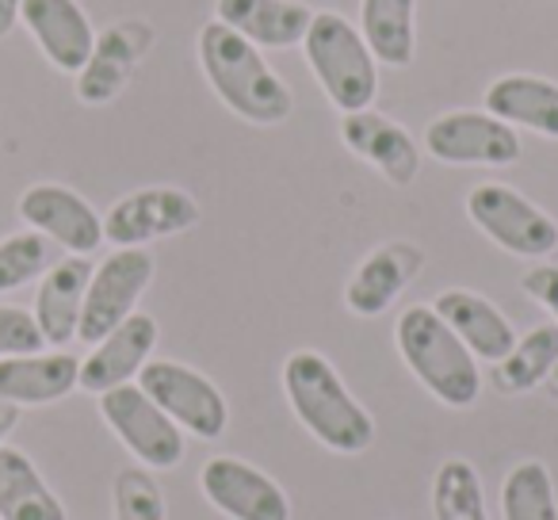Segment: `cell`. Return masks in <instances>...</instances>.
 I'll use <instances>...</instances> for the list:
<instances>
[{"label": "cell", "instance_id": "19", "mask_svg": "<svg viewBox=\"0 0 558 520\" xmlns=\"http://www.w3.org/2000/svg\"><path fill=\"white\" fill-rule=\"evenodd\" d=\"M93 261L88 256H62L43 273V283L35 291V326H39L43 341L62 349L77 337L81 326V306H85V291L93 280Z\"/></svg>", "mask_w": 558, "mask_h": 520}, {"label": "cell", "instance_id": "18", "mask_svg": "<svg viewBox=\"0 0 558 520\" xmlns=\"http://www.w3.org/2000/svg\"><path fill=\"white\" fill-rule=\"evenodd\" d=\"M215 20L260 50L303 47L314 9L303 0H215Z\"/></svg>", "mask_w": 558, "mask_h": 520}, {"label": "cell", "instance_id": "11", "mask_svg": "<svg viewBox=\"0 0 558 520\" xmlns=\"http://www.w3.org/2000/svg\"><path fill=\"white\" fill-rule=\"evenodd\" d=\"M199 489L230 520H291L283 486L245 459L210 456L199 471Z\"/></svg>", "mask_w": 558, "mask_h": 520}, {"label": "cell", "instance_id": "1", "mask_svg": "<svg viewBox=\"0 0 558 520\" xmlns=\"http://www.w3.org/2000/svg\"><path fill=\"white\" fill-rule=\"evenodd\" d=\"M199 70L210 93L226 104L238 119L253 126H276L295 111L291 88L283 85L260 47L241 39L226 24L210 20L199 32Z\"/></svg>", "mask_w": 558, "mask_h": 520}, {"label": "cell", "instance_id": "5", "mask_svg": "<svg viewBox=\"0 0 558 520\" xmlns=\"http://www.w3.org/2000/svg\"><path fill=\"white\" fill-rule=\"evenodd\" d=\"M466 215L505 253L524 256V261H543L558 249V222L543 207H535L527 195H520L509 184L471 188L466 195Z\"/></svg>", "mask_w": 558, "mask_h": 520}, {"label": "cell", "instance_id": "15", "mask_svg": "<svg viewBox=\"0 0 558 520\" xmlns=\"http://www.w3.org/2000/svg\"><path fill=\"white\" fill-rule=\"evenodd\" d=\"M341 142L367 161L372 169H379L395 188H410L421 172V146L413 142V134L402 123H395L390 116L364 108L341 116Z\"/></svg>", "mask_w": 558, "mask_h": 520}, {"label": "cell", "instance_id": "14", "mask_svg": "<svg viewBox=\"0 0 558 520\" xmlns=\"http://www.w3.org/2000/svg\"><path fill=\"white\" fill-rule=\"evenodd\" d=\"M157 344V322L149 314L134 311L126 322H119L104 341L93 344L85 360H81V375L77 387L88 390V395L100 398L104 390H116L123 383H134L138 372L149 364Z\"/></svg>", "mask_w": 558, "mask_h": 520}, {"label": "cell", "instance_id": "6", "mask_svg": "<svg viewBox=\"0 0 558 520\" xmlns=\"http://www.w3.org/2000/svg\"><path fill=\"white\" fill-rule=\"evenodd\" d=\"M100 418L111 433L123 440V448L149 471H169L184 459V428L138 387L123 383L100 395Z\"/></svg>", "mask_w": 558, "mask_h": 520}, {"label": "cell", "instance_id": "20", "mask_svg": "<svg viewBox=\"0 0 558 520\" xmlns=\"http://www.w3.org/2000/svg\"><path fill=\"white\" fill-rule=\"evenodd\" d=\"M433 311L444 318V326L459 337V341L471 349L474 360H486V364H497L505 360V352L517 344V329L512 322L489 303L486 295L466 288H448L436 295Z\"/></svg>", "mask_w": 558, "mask_h": 520}, {"label": "cell", "instance_id": "9", "mask_svg": "<svg viewBox=\"0 0 558 520\" xmlns=\"http://www.w3.org/2000/svg\"><path fill=\"white\" fill-rule=\"evenodd\" d=\"M425 149L444 165H482V169H505V165H517L524 154L517 126L501 123L489 111L471 108L436 116L425 126Z\"/></svg>", "mask_w": 558, "mask_h": 520}, {"label": "cell", "instance_id": "34", "mask_svg": "<svg viewBox=\"0 0 558 520\" xmlns=\"http://www.w3.org/2000/svg\"><path fill=\"white\" fill-rule=\"evenodd\" d=\"M547 390H550V395L558 398V364L550 367V375H547Z\"/></svg>", "mask_w": 558, "mask_h": 520}, {"label": "cell", "instance_id": "10", "mask_svg": "<svg viewBox=\"0 0 558 520\" xmlns=\"http://www.w3.org/2000/svg\"><path fill=\"white\" fill-rule=\"evenodd\" d=\"M199 222V203L184 188L154 184L123 195L104 215V241L116 249H142L149 241L177 238Z\"/></svg>", "mask_w": 558, "mask_h": 520}, {"label": "cell", "instance_id": "27", "mask_svg": "<svg viewBox=\"0 0 558 520\" xmlns=\"http://www.w3.org/2000/svg\"><path fill=\"white\" fill-rule=\"evenodd\" d=\"M433 517L436 520H489L482 479L466 459L440 463L433 479Z\"/></svg>", "mask_w": 558, "mask_h": 520}, {"label": "cell", "instance_id": "7", "mask_svg": "<svg viewBox=\"0 0 558 520\" xmlns=\"http://www.w3.org/2000/svg\"><path fill=\"white\" fill-rule=\"evenodd\" d=\"M154 253L149 249H116L93 268V280L85 291V306H81V326L77 341L96 344L134 314L138 299L146 295L149 280H154Z\"/></svg>", "mask_w": 558, "mask_h": 520}, {"label": "cell", "instance_id": "22", "mask_svg": "<svg viewBox=\"0 0 558 520\" xmlns=\"http://www.w3.org/2000/svg\"><path fill=\"white\" fill-rule=\"evenodd\" d=\"M486 111L509 126L539 134V138L558 142V85L532 73H505L489 81L486 88Z\"/></svg>", "mask_w": 558, "mask_h": 520}, {"label": "cell", "instance_id": "30", "mask_svg": "<svg viewBox=\"0 0 558 520\" xmlns=\"http://www.w3.org/2000/svg\"><path fill=\"white\" fill-rule=\"evenodd\" d=\"M43 334L35 318L24 306L0 303V360L4 356H24V352H43Z\"/></svg>", "mask_w": 558, "mask_h": 520}, {"label": "cell", "instance_id": "16", "mask_svg": "<svg viewBox=\"0 0 558 520\" xmlns=\"http://www.w3.org/2000/svg\"><path fill=\"white\" fill-rule=\"evenodd\" d=\"M149 43H154V32L138 20H123V24H111L104 35H96L93 55L77 73V100L88 108L116 100L126 88V81L134 77V65L149 50Z\"/></svg>", "mask_w": 558, "mask_h": 520}, {"label": "cell", "instance_id": "3", "mask_svg": "<svg viewBox=\"0 0 558 520\" xmlns=\"http://www.w3.org/2000/svg\"><path fill=\"white\" fill-rule=\"evenodd\" d=\"M398 356L405 360L417 383L451 410H466L482 395L478 360L471 356L463 341L444 326V318L425 303H413L398 314L395 326Z\"/></svg>", "mask_w": 558, "mask_h": 520}, {"label": "cell", "instance_id": "23", "mask_svg": "<svg viewBox=\"0 0 558 520\" xmlns=\"http://www.w3.org/2000/svg\"><path fill=\"white\" fill-rule=\"evenodd\" d=\"M360 35L379 65L405 70L417 58V0H360Z\"/></svg>", "mask_w": 558, "mask_h": 520}, {"label": "cell", "instance_id": "24", "mask_svg": "<svg viewBox=\"0 0 558 520\" xmlns=\"http://www.w3.org/2000/svg\"><path fill=\"white\" fill-rule=\"evenodd\" d=\"M0 520H65V505L20 448H0Z\"/></svg>", "mask_w": 558, "mask_h": 520}, {"label": "cell", "instance_id": "12", "mask_svg": "<svg viewBox=\"0 0 558 520\" xmlns=\"http://www.w3.org/2000/svg\"><path fill=\"white\" fill-rule=\"evenodd\" d=\"M20 218L27 230L43 233L73 256H93L104 245V218L96 207L65 184H35L20 195Z\"/></svg>", "mask_w": 558, "mask_h": 520}, {"label": "cell", "instance_id": "13", "mask_svg": "<svg viewBox=\"0 0 558 520\" xmlns=\"http://www.w3.org/2000/svg\"><path fill=\"white\" fill-rule=\"evenodd\" d=\"M425 268V249L413 241H387L372 249L344 288V306L356 318H379Z\"/></svg>", "mask_w": 558, "mask_h": 520}, {"label": "cell", "instance_id": "31", "mask_svg": "<svg viewBox=\"0 0 558 520\" xmlns=\"http://www.w3.org/2000/svg\"><path fill=\"white\" fill-rule=\"evenodd\" d=\"M520 291H524L527 299H535V303H539L558 326V265L527 268L524 280H520Z\"/></svg>", "mask_w": 558, "mask_h": 520}, {"label": "cell", "instance_id": "25", "mask_svg": "<svg viewBox=\"0 0 558 520\" xmlns=\"http://www.w3.org/2000/svg\"><path fill=\"white\" fill-rule=\"evenodd\" d=\"M555 364H558V326L547 322V326H535L524 337H517V344L505 352V360L494 364L489 379H494V387L501 395H524V390L547 383Z\"/></svg>", "mask_w": 558, "mask_h": 520}, {"label": "cell", "instance_id": "32", "mask_svg": "<svg viewBox=\"0 0 558 520\" xmlns=\"http://www.w3.org/2000/svg\"><path fill=\"white\" fill-rule=\"evenodd\" d=\"M16 425H20V406H12V402L0 398V448H4V440H9Z\"/></svg>", "mask_w": 558, "mask_h": 520}, {"label": "cell", "instance_id": "8", "mask_svg": "<svg viewBox=\"0 0 558 520\" xmlns=\"http://www.w3.org/2000/svg\"><path fill=\"white\" fill-rule=\"evenodd\" d=\"M138 387L177 421L184 433L199 440H218L230 425V406L222 390L195 367L180 360H149L138 372Z\"/></svg>", "mask_w": 558, "mask_h": 520}, {"label": "cell", "instance_id": "17", "mask_svg": "<svg viewBox=\"0 0 558 520\" xmlns=\"http://www.w3.org/2000/svg\"><path fill=\"white\" fill-rule=\"evenodd\" d=\"M20 24L32 32L35 47L43 50L58 73H73L77 77L81 65L93 55V20L81 9L77 0H24L20 4Z\"/></svg>", "mask_w": 558, "mask_h": 520}, {"label": "cell", "instance_id": "33", "mask_svg": "<svg viewBox=\"0 0 558 520\" xmlns=\"http://www.w3.org/2000/svg\"><path fill=\"white\" fill-rule=\"evenodd\" d=\"M20 4L24 0H0V39L20 24Z\"/></svg>", "mask_w": 558, "mask_h": 520}, {"label": "cell", "instance_id": "28", "mask_svg": "<svg viewBox=\"0 0 558 520\" xmlns=\"http://www.w3.org/2000/svg\"><path fill=\"white\" fill-rule=\"evenodd\" d=\"M50 265H54V249H50V241L43 233L24 230L0 238V295L39 280Z\"/></svg>", "mask_w": 558, "mask_h": 520}, {"label": "cell", "instance_id": "4", "mask_svg": "<svg viewBox=\"0 0 558 520\" xmlns=\"http://www.w3.org/2000/svg\"><path fill=\"white\" fill-rule=\"evenodd\" d=\"M303 55L314 81L326 93V100L341 116L364 111L375 104V96H379V62L367 50L360 27L349 24L341 12H314L303 39Z\"/></svg>", "mask_w": 558, "mask_h": 520}, {"label": "cell", "instance_id": "21", "mask_svg": "<svg viewBox=\"0 0 558 520\" xmlns=\"http://www.w3.org/2000/svg\"><path fill=\"white\" fill-rule=\"evenodd\" d=\"M81 360L70 352H24L0 360V398L12 406H50L77 390Z\"/></svg>", "mask_w": 558, "mask_h": 520}, {"label": "cell", "instance_id": "26", "mask_svg": "<svg viewBox=\"0 0 558 520\" xmlns=\"http://www.w3.org/2000/svg\"><path fill=\"white\" fill-rule=\"evenodd\" d=\"M501 520H558V497L547 463L524 459L505 474Z\"/></svg>", "mask_w": 558, "mask_h": 520}, {"label": "cell", "instance_id": "2", "mask_svg": "<svg viewBox=\"0 0 558 520\" xmlns=\"http://www.w3.org/2000/svg\"><path fill=\"white\" fill-rule=\"evenodd\" d=\"M283 395L299 425L337 456H360L375 444V421L344 387L341 372L322 352L299 349L283 364Z\"/></svg>", "mask_w": 558, "mask_h": 520}, {"label": "cell", "instance_id": "29", "mask_svg": "<svg viewBox=\"0 0 558 520\" xmlns=\"http://www.w3.org/2000/svg\"><path fill=\"white\" fill-rule=\"evenodd\" d=\"M111 505H116V520H169L165 494L146 467H123L116 474Z\"/></svg>", "mask_w": 558, "mask_h": 520}]
</instances>
